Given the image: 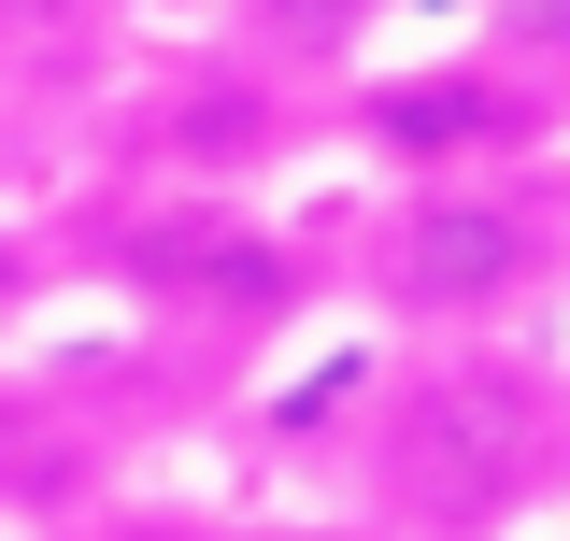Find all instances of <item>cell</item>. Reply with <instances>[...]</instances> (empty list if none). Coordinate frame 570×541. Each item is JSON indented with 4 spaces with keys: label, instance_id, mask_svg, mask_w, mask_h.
I'll return each mask as SVG.
<instances>
[{
    "label": "cell",
    "instance_id": "cell-1",
    "mask_svg": "<svg viewBox=\"0 0 570 541\" xmlns=\"http://www.w3.org/2000/svg\"><path fill=\"white\" fill-rule=\"evenodd\" d=\"M542 484V385L513 356H456L385 413V499L442 541H485L513 499Z\"/></svg>",
    "mask_w": 570,
    "mask_h": 541
},
{
    "label": "cell",
    "instance_id": "cell-2",
    "mask_svg": "<svg viewBox=\"0 0 570 541\" xmlns=\"http://www.w3.org/2000/svg\"><path fill=\"white\" fill-rule=\"evenodd\" d=\"M528 270H542V228L513 200H471V186H428L385 228V299H414V314H499Z\"/></svg>",
    "mask_w": 570,
    "mask_h": 541
},
{
    "label": "cell",
    "instance_id": "cell-3",
    "mask_svg": "<svg viewBox=\"0 0 570 541\" xmlns=\"http://www.w3.org/2000/svg\"><path fill=\"white\" fill-rule=\"evenodd\" d=\"M371 142L385 157H485V142H528V100L485 71H414V86L371 100Z\"/></svg>",
    "mask_w": 570,
    "mask_h": 541
},
{
    "label": "cell",
    "instance_id": "cell-4",
    "mask_svg": "<svg viewBox=\"0 0 570 541\" xmlns=\"http://www.w3.org/2000/svg\"><path fill=\"white\" fill-rule=\"evenodd\" d=\"M499 29L513 43H570V0H499Z\"/></svg>",
    "mask_w": 570,
    "mask_h": 541
}]
</instances>
